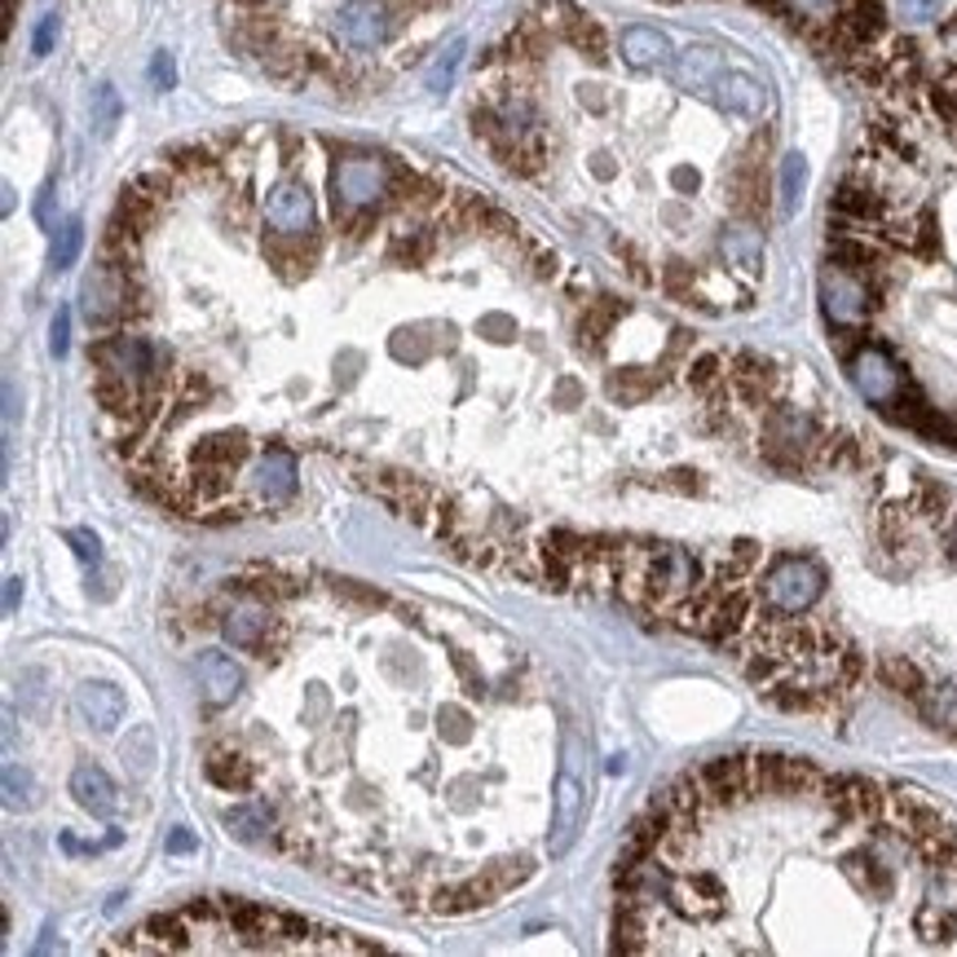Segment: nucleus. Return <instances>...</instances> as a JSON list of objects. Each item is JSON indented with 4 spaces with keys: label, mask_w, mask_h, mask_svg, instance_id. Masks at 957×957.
<instances>
[{
    "label": "nucleus",
    "mask_w": 957,
    "mask_h": 957,
    "mask_svg": "<svg viewBox=\"0 0 957 957\" xmlns=\"http://www.w3.org/2000/svg\"><path fill=\"white\" fill-rule=\"evenodd\" d=\"M388 349H393V358H397V363H424V358L432 354V345H428L424 327H401V332H393Z\"/></svg>",
    "instance_id": "obj_42"
},
{
    "label": "nucleus",
    "mask_w": 957,
    "mask_h": 957,
    "mask_svg": "<svg viewBox=\"0 0 957 957\" xmlns=\"http://www.w3.org/2000/svg\"><path fill=\"white\" fill-rule=\"evenodd\" d=\"M450 666H455V675H459V684H464V693H468V698H486V680H481L477 662H472L464 649H455V653H450Z\"/></svg>",
    "instance_id": "obj_47"
},
{
    "label": "nucleus",
    "mask_w": 957,
    "mask_h": 957,
    "mask_svg": "<svg viewBox=\"0 0 957 957\" xmlns=\"http://www.w3.org/2000/svg\"><path fill=\"white\" fill-rule=\"evenodd\" d=\"M40 803V785L31 776V767L4 764V807L9 812H31Z\"/></svg>",
    "instance_id": "obj_29"
},
{
    "label": "nucleus",
    "mask_w": 957,
    "mask_h": 957,
    "mask_svg": "<svg viewBox=\"0 0 957 957\" xmlns=\"http://www.w3.org/2000/svg\"><path fill=\"white\" fill-rule=\"evenodd\" d=\"M776 367L760 358V354H737L733 363H729V388L737 393V401H746V406H767L772 401V393H776Z\"/></svg>",
    "instance_id": "obj_14"
},
{
    "label": "nucleus",
    "mask_w": 957,
    "mask_h": 957,
    "mask_svg": "<svg viewBox=\"0 0 957 957\" xmlns=\"http://www.w3.org/2000/svg\"><path fill=\"white\" fill-rule=\"evenodd\" d=\"M252 486H256V495L265 503H287L296 495V459L287 450H278V446L265 450L261 464L252 468Z\"/></svg>",
    "instance_id": "obj_18"
},
{
    "label": "nucleus",
    "mask_w": 957,
    "mask_h": 957,
    "mask_svg": "<svg viewBox=\"0 0 957 957\" xmlns=\"http://www.w3.org/2000/svg\"><path fill=\"white\" fill-rule=\"evenodd\" d=\"M151 84H155V89H173V84H177V62H173V53L160 49V53L151 58Z\"/></svg>",
    "instance_id": "obj_53"
},
{
    "label": "nucleus",
    "mask_w": 957,
    "mask_h": 957,
    "mask_svg": "<svg viewBox=\"0 0 957 957\" xmlns=\"http://www.w3.org/2000/svg\"><path fill=\"white\" fill-rule=\"evenodd\" d=\"M247 595H256V600H292V595H301V582L283 574H261L256 582H247Z\"/></svg>",
    "instance_id": "obj_45"
},
{
    "label": "nucleus",
    "mask_w": 957,
    "mask_h": 957,
    "mask_svg": "<svg viewBox=\"0 0 957 957\" xmlns=\"http://www.w3.org/2000/svg\"><path fill=\"white\" fill-rule=\"evenodd\" d=\"M689 384H693L698 393H715L720 384H729V363H724V354H698V358H689Z\"/></svg>",
    "instance_id": "obj_36"
},
{
    "label": "nucleus",
    "mask_w": 957,
    "mask_h": 957,
    "mask_svg": "<svg viewBox=\"0 0 957 957\" xmlns=\"http://www.w3.org/2000/svg\"><path fill=\"white\" fill-rule=\"evenodd\" d=\"M332 595H336L340 604H354V609H380L384 604L380 591L363 587L358 578H332Z\"/></svg>",
    "instance_id": "obj_44"
},
{
    "label": "nucleus",
    "mask_w": 957,
    "mask_h": 957,
    "mask_svg": "<svg viewBox=\"0 0 957 957\" xmlns=\"http://www.w3.org/2000/svg\"><path fill=\"white\" fill-rule=\"evenodd\" d=\"M582 816H587V790H582L574 767H566L557 776V798H552V834H548V852L552 856H566L574 847Z\"/></svg>",
    "instance_id": "obj_11"
},
{
    "label": "nucleus",
    "mask_w": 957,
    "mask_h": 957,
    "mask_svg": "<svg viewBox=\"0 0 957 957\" xmlns=\"http://www.w3.org/2000/svg\"><path fill=\"white\" fill-rule=\"evenodd\" d=\"M49 671H40V666H27L22 675H18V698H22V715H31V720H44L49 715Z\"/></svg>",
    "instance_id": "obj_32"
},
{
    "label": "nucleus",
    "mask_w": 957,
    "mask_h": 957,
    "mask_svg": "<svg viewBox=\"0 0 957 957\" xmlns=\"http://www.w3.org/2000/svg\"><path fill=\"white\" fill-rule=\"evenodd\" d=\"M760 595H764V604L772 613L803 618L825 595V570L812 557H776L767 566L764 582H760Z\"/></svg>",
    "instance_id": "obj_3"
},
{
    "label": "nucleus",
    "mask_w": 957,
    "mask_h": 957,
    "mask_svg": "<svg viewBox=\"0 0 957 957\" xmlns=\"http://www.w3.org/2000/svg\"><path fill=\"white\" fill-rule=\"evenodd\" d=\"M53 40H58V13H44L40 27H35V35H31V53H35V58L53 53Z\"/></svg>",
    "instance_id": "obj_52"
},
{
    "label": "nucleus",
    "mask_w": 957,
    "mask_h": 957,
    "mask_svg": "<svg viewBox=\"0 0 957 957\" xmlns=\"http://www.w3.org/2000/svg\"><path fill=\"white\" fill-rule=\"evenodd\" d=\"M203 772H207V781L221 785V790H247V785H252V764L238 760V755H212Z\"/></svg>",
    "instance_id": "obj_35"
},
{
    "label": "nucleus",
    "mask_w": 957,
    "mask_h": 957,
    "mask_svg": "<svg viewBox=\"0 0 957 957\" xmlns=\"http://www.w3.org/2000/svg\"><path fill=\"white\" fill-rule=\"evenodd\" d=\"M428 909H432L437 918H446V914H464V892H459V883L437 887V892H432V900H428Z\"/></svg>",
    "instance_id": "obj_51"
},
{
    "label": "nucleus",
    "mask_w": 957,
    "mask_h": 957,
    "mask_svg": "<svg viewBox=\"0 0 957 957\" xmlns=\"http://www.w3.org/2000/svg\"><path fill=\"white\" fill-rule=\"evenodd\" d=\"M225 829L238 843H261L269 834V812L265 807H230L225 812Z\"/></svg>",
    "instance_id": "obj_33"
},
{
    "label": "nucleus",
    "mask_w": 957,
    "mask_h": 957,
    "mask_svg": "<svg viewBox=\"0 0 957 957\" xmlns=\"http://www.w3.org/2000/svg\"><path fill=\"white\" fill-rule=\"evenodd\" d=\"M75 711H80V720L93 729V733H115L120 724H124V715H129V702H124V693L111 684V680H80V689H75Z\"/></svg>",
    "instance_id": "obj_12"
},
{
    "label": "nucleus",
    "mask_w": 957,
    "mask_h": 957,
    "mask_svg": "<svg viewBox=\"0 0 957 957\" xmlns=\"http://www.w3.org/2000/svg\"><path fill=\"white\" fill-rule=\"evenodd\" d=\"M618 49H622V62L631 71H653V67H666L675 58L666 31H658V27H627Z\"/></svg>",
    "instance_id": "obj_17"
},
{
    "label": "nucleus",
    "mask_w": 957,
    "mask_h": 957,
    "mask_svg": "<svg viewBox=\"0 0 957 957\" xmlns=\"http://www.w3.org/2000/svg\"><path fill=\"white\" fill-rule=\"evenodd\" d=\"M265 225H269V234H283V238L314 234V225H318L314 191L301 177H283L278 186H269V194H265Z\"/></svg>",
    "instance_id": "obj_8"
},
{
    "label": "nucleus",
    "mask_w": 957,
    "mask_h": 957,
    "mask_svg": "<svg viewBox=\"0 0 957 957\" xmlns=\"http://www.w3.org/2000/svg\"><path fill=\"white\" fill-rule=\"evenodd\" d=\"M477 332H481L490 345H512V340H517V318H508V314H481V318H477Z\"/></svg>",
    "instance_id": "obj_46"
},
{
    "label": "nucleus",
    "mask_w": 957,
    "mask_h": 957,
    "mask_svg": "<svg viewBox=\"0 0 957 957\" xmlns=\"http://www.w3.org/2000/svg\"><path fill=\"white\" fill-rule=\"evenodd\" d=\"M323 711H327V689H323V684H309V706H305V720H309V724H318V720H323Z\"/></svg>",
    "instance_id": "obj_60"
},
{
    "label": "nucleus",
    "mask_w": 957,
    "mask_h": 957,
    "mask_svg": "<svg viewBox=\"0 0 957 957\" xmlns=\"http://www.w3.org/2000/svg\"><path fill=\"white\" fill-rule=\"evenodd\" d=\"M843 874L852 878V887H856L861 896H892V874H887V865L878 861L874 847L847 852V856H843Z\"/></svg>",
    "instance_id": "obj_20"
},
{
    "label": "nucleus",
    "mask_w": 957,
    "mask_h": 957,
    "mask_svg": "<svg viewBox=\"0 0 957 957\" xmlns=\"http://www.w3.org/2000/svg\"><path fill=\"white\" fill-rule=\"evenodd\" d=\"M71 349V309H58L53 314V327H49V354L53 358H67Z\"/></svg>",
    "instance_id": "obj_49"
},
{
    "label": "nucleus",
    "mask_w": 957,
    "mask_h": 957,
    "mask_svg": "<svg viewBox=\"0 0 957 957\" xmlns=\"http://www.w3.org/2000/svg\"><path fill=\"white\" fill-rule=\"evenodd\" d=\"M530 874H535V865H530L526 856H517V861H495V865L486 869V883H490V887L499 892V900H503V896H508L512 887H521Z\"/></svg>",
    "instance_id": "obj_40"
},
{
    "label": "nucleus",
    "mask_w": 957,
    "mask_h": 957,
    "mask_svg": "<svg viewBox=\"0 0 957 957\" xmlns=\"http://www.w3.org/2000/svg\"><path fill=\"white\" fill-rule=\"evenodd\" d=\"M455 552H459L464 561H472V566H490V561H495L490 543H468V539H455Z\"/></svg>",
    "instance_id": "obj_55"
},
{
    "label": "nucleus",
    "mask_w": 957,
    "mask_h": 957,
    "mask_svg": "<svg viewBox=\"0 0 957 957\" xmlns=\"http://www.w3.org/2000/svg\"><path fill=\"white\" fill-rule=\"evenodd\" d=\"M252 455V441L243 432H216V437H203L194 446V464H207V468H238L243 459Z\"/></svg>",
    "instance_id": "obj_23"
},
{
    "label": "nucleus",
    "mask_w": 957,
    "mask_h": 957,
    "mask_svg": "<svg viewBox=\"0 0 957 957\" xmlns=\"http://www.w3.org/2000/svg\"><path fill=\"white\" fill-rule=\"evenodd\" d=\"M949 508H954V499H949V490H945V486H936V481H923V486H918L914 512H918L923 521H945V517H949Z\"/></svg>",
    "instance_id": "obj_43"
},
{
    "label": "nucleus",
    "mask_w": 957,
    "mask_h": 957,
    "mask_svg": "<svg viewBox=\"0 0 957 957\" xmlns=\"http://www.w3.org/2000/svg\"><path fill=\"white\" fill-rule=\"evenodd\" d=\"M662 384V376H649V371H613L609 380H604V388H609V397L613 401H644L653 388Z\"/></svg>",
    "instance_id": "obj_34"
},
{
    "label": "nucleus",
    "mask_w": 957,
    "mask_h": 957,
    "mask_svg": "<svg viewBox=\"0 0 957 957\" xmlns=\"http://www.w3.org/2000/svg\"><path fill=\"white\" fill-rule=\"evenodd\" d=\"M543 561H557V566H566V570H578L582 561H587V539L574 535V530H552L548 539H543Z\"/></svg>",
    "instance_id": "obj_31"
},
{
    "label": "nucleus",
    "mask_w": 957,
    "mask_h": 957,
    "mask_svg": "<svg viewBox=\"0 0 957 957\" xmlns=\"http://www.w3.org/2000/svg\"><path fill=\"white\" fill-rule=\"evenodd\" d=\"M715 106L729 111V115H742V120H764L767 111V93L755 75H742V71H724L711 89Z\"/></svg>",
    "instance_id": "obj_15"
},
{
    "label": "nucleus",
    "mask_w": 957,
    "mask_h": 957,
    "mask_svg": "<svg viewBox=\"0 0 957 957\" xmlns=\"http://www.w3.org/2000/svg\"><path fill=\"white\" fill-rule=\"evenodd\" d=\"M67 543L75 548V557H80L84 566H98V561H102V543H98L93 530H67Z\"/></svg>",
    "instance_id": "obj_50"
},
{
    "label": "nucleus",
    "mask_w": 957,
    "mask_h": 957,
    "mask_svg": "<svg viewBox=\"0 0 957 957\" xmlns=\"http://www.w3.org/2000/svg\"><path fill=\"white\" fill-rule=\"evenodd\" d=\"M878 675H883V684H887L896 698H909V702H918V698L927 693V680H923L918 662H909V658H900V653L883 658V662H878Z\"/></svg>",
    "instance_id": "obj_25"
},
{
    "label": "nucleus",
    "mask_w": 957,
    "mask_h": 957,
    "mask_svg": "<svg viewBox=\"0 0 957 957\" xmlns=\"http://www.w3.org/2000/svg\"><path fill=\"white\" fill-rule=\"evenodd\" d=\"M120 760H124V767H129V776L146 781V776L155 772V760H160V751H155V733H151L146 724H138V729L124 737V746H120Z\"/></svg>",
    "instance_id": "obj_27"
},
{
    "label": "nucleus",
    "mask_w": 957,
    "mask_h": 957,
    "mask_svg": "<svg viewBox=\"0 0 957 957\" xmlns=\"http://www.w3.org/2000/svg\"><path fill=\"white\" fill-rule=\"evenodd\" d=\"M671 186H675V194H698L702 173H698V169H689V164H680V169H671Z\"/></svg>",
    "instance_id": "obj_57"
},
{
    "label": "nucleus",
    "mask_w": 957,
    "mask_h": 957,
    "mask_svg": "<svg viewBox=\"0 0 957 957\" xmlns=\"http://www.w3.org/2000/svg\"><path fill=\"white\" fill-rule=\"evenodd\" d=\"M80 247H84V221L80 216H67L62 221V230L53 234V252H49V265L62 274V269H71L75 261H80Z\"/></svg>",
    "instance_id": "obj_30"
},
{
    "label": "nucleus",
    "mask_w": 957,
    "mask_h": 957,
    "mask_svg": "<svg viewBox=\"0 0 957 957\" xmlns=\"http://www.w3.org/2000/svg\"><path fill=\"white\" fill-rule=\"evenodd\" d=\"M71 794H75V803L89 812V816H98V821H111L115 816V807H120V794H115V781L102 772L98 764H75L71 772Z\"/></svg>",
    "instance_id": "obj_16"
},
{
    "label": "nucleus",
    "mask_w": 957,
    "mask_h": 957,
    "mask_svg": "<svg viewBox=\"0 0 957 957\" xmlns=\"http://www.w3.org/2000/svg\"><path fill=\"white\" fill-rule=\"evenodd\" d=\"M437 733L446 746H468L472 742V715L464 706H441L437 711Z\"/></svg>",
    "instance_id": "obj_41"
},
{
    "label": "nucleus",
    "mask_w": 957,
    "mask_h": 957,
    "mask_svg": "<svg viewBox=\"0 0 957 957\" xmlns=\"http://www.w3.org/2000/svg\"><path fill=\"white\" fill-rule=\"evenodd\" d=\"M878 305L883 301H878L869 278H861V274H852V269H843L834 261L821 269V309L838 332H861Z\"/></svg>",
    "instance_id": "obj_5"
},
{
    "label": "nucleus",
    "mask_w": 957,
    "mask_h": 957,
    "mask_svg": "<svg viewBox=\"0 0 957 957\" xmlns=\"http://www.w3.org/2000/svg\"><path fill=\"white\" fill-rule=\"evenodd\" d=\"M702 790H706V803L711 807H742L755 798V785H751V755H720L711 764L693 767Z\"/></svg>",
    "instance_id": "obj_9"
},
{
    "label": "nucleus",
    "mask_w": 957,
    "mask_h": 957,
    "mask_svg": "<svg viewBox=\"0 0 957 957\" xmlns=\"http://www.w3.org/2000/svg\"><path fill=\"white\" fill-rule=\"evenodd\" d=\"M93 397H98V406H106L111 415H138V410H142L138 384L129 380V376H115V371H102V376H98Z\"/></svg>",
    "instance_id": "obj_26"
},
{
    "label": "nucleus",
    "mask_w": 957,
    "mask_h": 957,
    "mask_svg": "<svg viewBox=\"0 0 957 957\" xmlns=\"http://www.w3.org/2000/svg\"><path fill=\"white\" fill-rule=\"evenodd\" d=\"M269 627H274V618H269L265 600H256V595H243V600H234V604L225 609V618H221V631H225V640H230L234 649H243V653H256V658H274Z\"/></svg>",
    "instance_id": "obj_10"
},
{
    "label": "nucleus",
    "mask_w": 957,
    "mask_h": 957,
    "mask_svg": "<svg viewBox=\"0 0 957 957\" xmlns=\"http://www.w3.org/2000/svg\"><path fill=\"white\" fill-rule=\"evenodd\" d=\"M914 931L927 940V945H954L957 940V905L949 900H923L918 914H914Z\"/></svg>",
    "instance_id": "obj_22"
},
{
    "label": "nucleus",
    "mask_w": 957,
    "mask_h": 957,
    "mask_svg": "<svg viewBox=\"0 0 957 957\" xmlns=\"http://www.w3.org/2000/svg\"><path fill=\"white\" fill-rule=\"evenodd\" d=\"M720 252H724L729 265H737V269H746V274H760V265H764V234H760L751 221L729 225L724 238H720Z\"/></svg>",
    "instance_id": "obj_21"
},
{
    "label": "nucleus",
    "mask_w": 957,
    "mask_h": 957,
    "mask_svg": "<svg viewBox=\"0 0 957 957\" xmlns=\"http://www.w3.org/2000/svg\"><path fill=\"white\" fill-rule=\"evenodd\" d=\"M803 182H807V160L794 151L781 160V173H776V194H781V216L790 221L803 203Z\"/></svg>",
    "instance_id": "obj_28"
},
{
    "label": "nucleus",
    "mask_w": 957,
    "mask_h": 957,
    "mask_svg": "<svg viewBox=\"0 0 957 957\" xmlns=\"http://www.w3.org/2000/svg\"><path fill=\"white\" fill-rule=\"evenodd\" d=\"M129 305H133V278L111 261L93 265V274L80 287V309L89 327H115L120 318H129Z\"/></svg>",
    "instance_id": "obj_6"
},
{
    "label": "nucleus",
    "mask_w": 957,
    "mask_h": 957,
    "mask_svg": "<svg viewBox=\"0 0 957 957\" xmlns=\"http://www.w3.org/2000/svg\"><path fill=\"white\" fill-rule=\"evenodd\" d=\"M918 711H923V720H927L936 733L957 737V684H936V689H927V693L918 698Z\"/></svg>",
    "instance_id": "obj_24"
},
{
    "label": "nucleus",
    "mask_w": 957,
    "mask_h": 957,
    "mask_svg": "<svg viewBox=\"0 0 957 957\" xmlns=\"http://www.w3.org/2000/svg\"><path fill=\"white\" fill-rule=\"evenodd\" d=\"M896 13L905 22H914V27H927V22H936L945 13V0H896Z\"/></svg>",
    "instance_id": "obj_48"
},
{
    "label": "nucleus",
    "mask_w": 957,
    "mask_h": 957,
    "mask_svg": "<svg viewBox=\"0 0 957 957\" xmlns=\"http://www.w3.org/2000/svg\"><path fill=\"white\" fill-rule=\"evenodd\" d=\"M397 194V169L376 155V151H336L332 160V207L336 221L358 216V212H380L384 203Z\"/></svg>",
    "instance_id": "obj_1"
},
{
    "label": "nucleus",
    "mask_w": 957,
    "mask_h": 957,
    "mask_svg": "<svg viewBox=\"0 0 957 957\" xmlns=\"http://www.w3.org/2000/svg\"><path fill=\"white\" fill-rule=\"evenodd\" d=\"M194 847H198V838H194L191 829H173V834H169V843H164V852H169V856H186V852H194Z\"/></svg>",
    "instance_id": "obj_59"
},
{
    "label": "nucleus",
    "mask_w": 957,
    "mask_h": 957,
    "mask_svg": "<svg viewBox=\"0 0 957 957\" xmlns=\"http://www.w3.org/2000/svg\"><path fill=\"white\" fill-rule=\"evenodd\" d=\"M729 557H733L737 566H746V570H755V566L764 561V548H760V543H751V539H742V543H733V548H729Z\"/></svg>",
    "instance_id": "obj_56"
},
{
    "label": "nucleus",
    "mask_w": 957,
    "mask_h": 957,
    "mask_svg": "<svg viewBox=\"0 0 957 957\" xmlns=\"http://www.w3.org/2000/svg\"><path fill=\"white\" fill-rule=\"evenodd\" d=\"M720 75H724V58H720V49H711V44H689V49L675 58V84H680L684 93H711Z\"/></svg>",
    "instance_id": "obj_19"
},
{
    "label": "nucleus",
    "mask_w": 957,
    "mask_h": 957,
    "mask_svg": "<svg viewBox=\"0 0 957 957\" xmlns=\"http://www.w3.org/2000/svg\"><path fill=\"white\" fill-rule=\"evenodd\" d=\"M18 604H22V578L9 574L4 578V613H18Z\"/></svg>",
    "instance_id": "obj_62"
},
{
    "label": "nucleus",
    "mask_w": 957,
    "mask_h": 957,
    "mask_svg": "<svg viewBox=\"0 0 957 957\" xmlns=\"http://www.w3.org/2000/svg\"><path fill=\"white\" fill-rule=\"evenodd\" d=\"M401 27V9L393 0H340L332 18V35L349 53H376Z\"/></svg>",
    "instance_id": "obj_4"
},
{
    "label": "nucleus",
    "mask_w": 957,
    "mask_h": 957,
    "mask_svg": "<svg viewBox=\"0 0 957 957\" xmlns=\"http://www.w3.org/2000/svg\"><path fill=\"white\" fill-rule=\"evenodd\" d=\"M578 401H582V388H578V380H561V384H557V406H561V410H574Z\"/></svg>",
    "instance_id": "obj_61"
},
{
    "label": "nucleus",
    "mask_w": 957,
    "mask_h": 957,
    "mask_svg": "<svg viewBox=\"0 0 957 957\" xmlns=\"http://www.w3.org/2000/svg\"><path fill=\"white\" fill-rule=\"evenodd\" d=\"M587 169H591V177H595V182H613V173H618V164H613V155H609V151H595V155L587 160Z\"/></svg>",
    "instance_id": "obj_58"
},
{
    "label": "nucleus",
    "mask_w": 957,
    "mask_h": 957,
    "mask_svg": "<svg viewBox=\"0 0 957 957\" xmlns=\"http://www.w3.org/2000/svg\"><path fill=\"white\" fill-rule=\"evenodd\" d=\"M238 689H243L238 662L225 658L221 649H203L198 653V693H203V706L221 711V706H230L238 698Z\"/></svg>",
    "instance_id": "obj_13"
},
{
    "label": "nucleus",
    "mask_w": 957,
    "mask_h": 957,
    "mask_svg": "<svg viewBox=\"0 0 957 957\" xmlns=\"http://www.w3.org/2000/svg\"><path fill=\"white\" fill-rule=\"evenodd\" d=\"M821 424L798 410V406H772L764 415V432H760V450L772 468L781 472H798L816 450H821Z\"/></svg>",
    "instance_id": "obj_2"
},
{
    "label": "nucleus",
    "mask_w": 957,
    "mask_h": 957,
    "mask_svg": "<svg viewBox=\"0 0 957 957\" xmlns=\"http://www.w3.org/2000/svg\"><path fill=\"white\" fill-rule=\"evenodd\" d=\"M4 424L13 428L18 424V384L4 380Z\"/></svg>",
    "instance_id": "obj_63"
},
{
    "label": "nucleus",
    "mask_w": 957,
    "mask_h": 957,
    "mask_svg": "<svg viewBox=\"0 0 957 957\" xmlns=\"http://www.w3.org/2000/svg\"><path fill=\"white\" fill-rule=\"evenodd\" d=\"M847 371H852V384L861 388L865 401L874 406H887L900 397V388L909 384V376L900 371V363L892 358V349L874 345V340H861L852 354H847Z\"/></svg>",
    "instance_id": "obj_7"
},
{
    "label": "nucleus",
    "mask_w": 957,
    "mask_h": 957,
    "mask_svg": "<svg viewBox=\"0 0 957 957\" xmlns=\"http://www.w3.org/2000/svg\"><path fill=\"white\" fill-rule=\"evenodd\" d=\"M816 455H821L829 468H856V464H861V441H856L852 432H825Z\"/></svg>",
    "instance_id": "obj_38"
},
{
    "label": "nucleus",
    "mask_w": 957,
    "mask_h": 957,
    "mask_svg": "<svg viewBox=\"0 0 957 957\" xmlns=\"http://www.w3.org/2000/svg\"><path fill=\"white\" fill-rule=\"evenodd\" d=\"M658 486H662V490H680V495H698V490H702V477L689 472V468H675V472H666Z\"/></svg>",
    "instance_id": "obj_54"
},
{
    "label": "nucleus",
    "mask_w": 957,
    "mask_h": 957,
    "mask_svg": "<svg viewBox=\"0 0 957 957\" xmlns=\"http://www.w3.org/2000/svg\"><path fill=\"white\" fill-rule=\"evenodd\" d=\"M464 49H468L464 40H450V44L437 53V62L428 67V89H432V93H446V89L455 84V71H459V62H464Z\"/></svg>",
    "instance_id": "obj_39"
},
{
    "label": "nucleus",
    "mask_w": 957,
    "mask_h": 957,
    "mask_svg": "<svg viewBox=\"0 0 957 957\" xmlns=\"http://www.w3.org/2000/svg\"><path fill=\"white\" fill-rule=\"evenodd\" d=\"M945 557H949V561H957V521L949 526V535H945Z\"/></svg>",
    "instance_id": "obj_64"
},
{
    "label": "nucleus",
    "mask_w": 957,
    "mask_h": 957,
    "mask_svg": "<svg viewBox=\"0 0 957 957\" xmlns=\"http://www.w3.org/2000/svg\"><path fill=\"white\" fill-rule=\"evenodd\" d=\"M120 111H124L120 93L111 84H98L93 89V138H111L115 124H120Z\"/></svg>",
    "instance_id": "obj_37"
}]
</instances>
